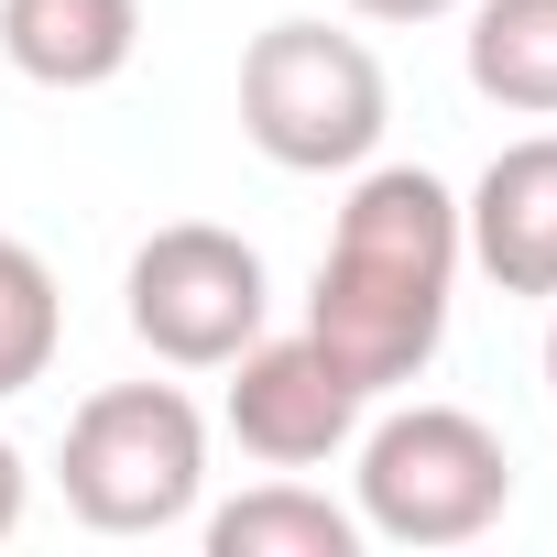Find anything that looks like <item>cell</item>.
Wrapping results in <instances>:
<instances>
[{"mask_svg": "<svg viewBox=\"0 0 557 557\" xmlns=\"http://www.w3.org/2000/svg\"><path fill=\"white\" fill-rule=\"evenodd\" d=\"M459 66L492 110L513 121H557V0H470Z\"/></svg>", "mask_w": 557, "mask_h": 557, "instance_id": "cell-9", "label": "cell"}, {"mask_svg": "<svg viewBox=\"0 0 557 557\" xmlns=\"http://www.w3.org/2000/svg\"><path fill=\"white\" fill-rule=\"evenodd\" d=\"M55 481L88 535H164L208 492V416L175 383H110L66 416Z\"/></svg>", "mask_w": 557, "mask_h": 557, "instance_id": "cell-3", "label": "cell"}, {"mask_svg": "<svg viewBox=\"0 0 557 557\" xmlns=\"http://www.w3.org/2000/svg\"><path fill=\"white\" fill-rule=\"evenodd\" d=\"M361 383L296 329V339H251L230 361V437L262 459V470H318L361 437Z\"/></svg>", "mask_w": 557, "mask_h": 557, "instance_id": "cell-6", "label": "cell"}, {"mask_svg": "<svg viewBox=\"0 0 557 557\" xmlns=\"http://www.w3.org/2000/svg\"><path fill=\"white\" fill-rule=\"evenodd\" d=\"M546 394H557V318H546Z\"/></svg>", "mask_w": 557, "mask_h": 557, "instance_id": "cell-14", "label": "cell"}, {"mask_svg": "<svg viewBox=\"0 0 557 557\" xmlns=\"http://www.w3.org/2000/svg\"><path fill=\"white\" fill-rule=\"evenodd\" d=\"M23 492H34V470H23V448H12V437H0V535L23 524Z\"/></svg>", "mask_w": 557, "mask_h": 557, "instance_id": "cell-13", "label": "cell"}, {"mask_svg": "<svg viewBox=\"0 0 557 557\" xmlns=\"http://www.w3.org/2000/svg\"><path fill=\"white\" fill-rule=\"evenodd\" d=\"M459 240L503 296H557V132H524L459 197Z\"/></svg>", "mask_w": 557, "mask_h": 557, "instance_id": "cell-7", "label": "cell"}, {"mask_svg": "<svg viewBox=\"0 0 557 557\" xmlns=\"http://www.w3.org/2000/svg\"><path fill=\"white\" fill-rule=\"evenodd\" d=\"M240 132L285 175H361L394 132V77L339 23H262L240 55Z\"/></svg>", "mask_w": 557, "mask_h": 557, "instance_id": "cell-2", "label": "cell"}, {"mask_svg": "<svg viewBox=\"0 0 557 557\" xmlns=\"http://www.w3.org/2000/svg\"><path fill=\"white\" fill-rule=\"evenodd\" d=\"M459 197L426 164H361L329 251H318V296H307V339L361 383L394 394L437 361L448 307H459Z\"/></svg>", "mask_w": 557, "mask_h": 557, "instance_id": "cell-1", "label": "cell"}, {"mask_svg": "<svg viewBox=\"0 0 557 557\" xmlns=\"http://www.w3.org/2000/svg\"><path fill=\"white\" fill-rule=\"evenodd\" d=\"M0 55L55 99L110 88L143 55V0H0Z\"/></svg>", "mask_w": 557, "mask_h": 557, "instance_id": "cell-8", "label": "cell"}, {"mask_svg": "<svg viewBox=\"0 0 557 557\" xmlns=\"http://www.w3.org/2000/svg\"><path fill=\"white\" fill-rule=\"evenodd\" d=\"M208 557H361V513L307 481H262L208 513Z\"/></svg>", "mask_w": 557, "mask_h": 557, "instance_id": "cell-10", "label": "cell"}, {"mask_svg": "<svg viewBox=\"0 0 557 557\" xmlns=\"http://www.w3.org/2000/svg\"><path fill=\"white\" fill-rule=\"evenodd\" d=\"M121 318H132V339H143L153 361H175V372H230V361L262 339V318H273V273H262V251H251L240 230H219V219H164V230L132 251V273H121Z\"/></svg>", "mask_w": 557, "mask_h": 557, "instance_id": "cell-5", "label": "cell"}, {"mask_svg": "<svg viewBox=\"0 0 557 557\" xmlns=\"http://www.w3.org/2000/svg\"><path fill=\"white\" fill-rule=\"evenodd\" d=\"M55 339H66V296L23 230H0V405L34 394L55 372Z\"/></svg>", "mask_w": 557, "mask_h": 557, "instance_id": "cell-11", "label": "cell"}, {"mask_svg": "<svg viewBox=\"0 0 557 557\" xmlns=\"http://www.w3.org/2000/svg\"><path fill=\"white\" fill-rule=\"evenodd\" d=\"M361 23H448V12H470V0H350Z\"/></svg>", "mask_w": 557, "mask_h": 557, "instance_id": "cell-12", "label": "cell"}, {"mask_svg": "<svg viewBox=\"0 0 557 557\" xmlns=\"http://www.w3.org/2000/svg\"><path fill=\"white\" fill-rule=\"evenodd\" d=\"M361 535L383 546H470L513 513V448L470 405H394L361 426Z\"/></svg>", "mask_w": 557, "mask_h": 557, "instance_id": "cell-4", "label": "cell"}]
</instances>
